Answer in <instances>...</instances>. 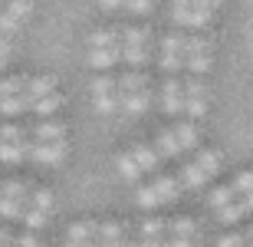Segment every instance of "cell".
I'll return each mask as SVG.
<instances>
[{"label":"cell","mask_w":253,"mask_h":247,"mask_svg":"<svg viewBox=\"0 0 253 247\" xmlns=\"http://www.w3.org/2000/svg\"><path fill=\"white\" fill-rule=\"evenodd\" d=\"M122 56H125V63H131V66H145V63H148V33H145V30H138V27L125 30Z\"/></svg>","instance_id":"cell-1"},{"label":"cell","mask_w":253,"mask_h":247,"mask_svg":"<svg viewBox=\"0 0 253 247\" xmlns=\"http://www.w3.org/2000/svg\"><path fill=\"white\" fill-rule=\"evenodd\" d=\"M207 63H211V43H207L204 37L184 40V66H188L194 76H201V73H207Z\"/></svg>","instance_id":"cell-2"},{"label":"cell","mask_w":253,"mask_h":247,"mask_svg":"<svg viewBox=\"0 0 253 247\" xmlns=\"http://www.w3.org/2000/svg\"><path fill=\"white\" fill-rule=\"evenodd\" d=\"M184 40L188 37H181V33H171V37L161 40V69L168 76L184 66Z\"/></svg>","instance_id":"cell-3"},{"label":"cell","mask_w":253,"mask_h":247,"mask_svg":"<svg viewBox=\"0 0 253 247\" xmlns=\"http://www.w3.org/2000/svg\"><path fill=\"white\" fill-rule=\"evenodd\" d=\"M181 89H184V112L188 115H204L207 109V89L204 83H201V76H191L188 83H181Z\"/></svg>","instance_id":"cell-4"},{"label":"cell","mask_w":253,"mask_h":247,"mask_svg":"<svg viewBox=\"0 0 253 247\" xmlns=\"http://www.w3.org/2000/svg\"><path fill=\"white\" fill-rule=\"evenodd\" d=\"M92 93H95V105H99V112L112 115L115 109H119V89H115V79L112 76H95Z\"/></svg>","instance_id":"cell-5"},{"label":"cell","mask_w":253,"mask_h":247,"mask_svg":"<svg viewBox=\"0 0 253 247\" xmlns=\"http://www.w3.org/2000/svg\"><path fill=\"white\" fill-rule=\"evenodd\" d=\"M27 155L40 165H59L66 158V145L63 142H33V145H27Z\"/></svg>","instance_id":"cell-6"},{"label":"cell","mask_w":253,"mask_h":247,"mask_svg":"<svg viewBox=\"0 0 253 247\" xmlns=\"http://www.w3.org/2000/svg\"><path fill=\"white\" fill-rule=\"evenodd\" d=\"M161 105H165V112H168V115L184 112V89H181V83L174 76H168L165 86H161Z\"/></svg>","instance_id":"cell-7"},{"label":"cell","mask_w":253,"mask_h":247,"mask_svg":"<svg viewBox=\"0 0 253 247\" xmlns=\"http://www.w3.org/2000/svg\"><path fill=\"white\" fill-rule=\"evenodd\" d=\"M53 86H56V79H53V76H33V79L23 83V99L33 105L37 99H43V96L53 93Z\"/></svg>","instance_id":"cell-8"},{"label":"cell","mask_w":253,"mask_h":247,"mask_svg":"<svg viewBox=\"0 0 253 247\" xmlns=\"http://www.w3.org/2000/svg\"><path fill=\"white\" fill-rule=\"evenodd\" d=\"M115 59H122V43L102 47V49H89V66H95V69H109Z\"/></svg>","instance_id":"cell-9"},{"label":"cell","mask_w":253,"mask_h":247,"mask_svg":"<svg viewBox=\"0 0 253 247\" xmlns=\"http://www.w3.org/2000/svg\"><path fill=\"white\" fill-rule=\"evenodd\" d=\"M148 102H151V89H148V86H145V89H138V93H128V96H122V99H119V105H122L125 112H131V115L145 112V109H148Z\"/></svg>","instance_id":"cell-10"},{"label":"cell","mask_w":253,"mask_h":247,"mask_svg":"<svg viewBox=\"0 0 253 247\" xmlns=\"http://www.w3.org/2000/svg\"><path fill=\"white\" fill-rule=\"evenodd\" d=\"M220 0H191V27H204L214 17V10Z\"/></svg>","instance_id":"cell-11"},{"label":"cell","mask_w":253,"mask_h":247,"mask_svg":"<svg viewBox=\"0 0 253 247\" xmlns=\"http://www.w3.org/2000/svg\"><path fill=\"white\" fill-rule=\"evenodd\" d=\"M148 86V79H145V73H122V76L115 79V89H119V99L128 93H138V89H145Z\"/></svg>","instance_id":"cell-12"},{"label":"cell","mask_w":253,"mask_h":247,"mask_svg":"<svg viewBox=\"0 0 253 247\" xmlns=\"http://www.w3.org/2000/svg\"><path fill=\"white\" fill-rule=\"evenodd\" d=\"M151 188H155L158 201H178V195H181V185H178L174 178H171V175H158Z\"/></svg>","instance_id":"cell-13"},{"label":"cell","mask_w":253,"mask_h":247,"mask_svg":"<svg viewBox=\"0 0 253 247\" xmlns=\"http://www.w3.org/2000/svg\"><path fill=\"white\" fill-rule=\"evenodd\" d=\"M138 171H158V152L151 148V145H135V152H131Z\"/></svg>","instance_id":"cell-14"},{"label":"cell","mask_w":253,"mask_h":247,"mask_svg":"<svg viewBox=\"0 0 253 247\" xmlns=\"http://www.w3.org/2000/svg\"><path fill=\"white\" fill-rule=\"evenodd\" d=\"M33 135H37V142H63L66 125L63 122H40L37 129H33Z\"/></svg>","instance_id":"cell-15"},{"label":"cell","mask_w":253,"mask_h":247,"mask_svg":"<svg viewBox=\"0 0 253 247\" xmlns=\"http://www.w3.org/2000/svg\"><path fill=\"white\" fill-rule=\"evenodd\" d=\"M69 244H95V221H79L69 228Z\"/></svg>","instance_id":"cell-16"},{"label":"cell","mask_w":253,"mask_h":247,"mask_svg":"<svg viewBox=\"0 0 253 247\" xmlns=\"http://www.w3.org/2000/svg\"><path fill=\"white\" fill-rule=\"evenodd\" d=\"M171 135H174V142H178L181 152H188V148H194V145H197V129H194V122H181L178 129H171Z\"/></svg>","instance_id":"cell-17"},{"label":"cell","mask_w":253,"mask_h":247,"mask_svg":"<svg viewBox=\"0 0 253 247\" xmlns=\"http://www.w3.org/2000/svg\"><path fill=\"white\" fill-rule=\"evenodd\" d=\"M165 231H168L171 238H194V231H197V224L191 218H174V221H165Z\"/></svg>","instance_id":"cell-18"},{"label":"cell","mask_w":253,"mask_h":247,"mask_svg":"<svg viewBox=\"0 0 253 247\" xmlns=\"http://www.w3.org/2000/svg\"><path fill=\"white\" fill-rule=\"evenodd\" d=\"M125 231L119 221H105V224H95V244H105V241H122Z\"/></svg>","instance_id":"cell-19"},{"label":"cell","mask_w":253,"mask_h":247,"mask_svg":"<svg viewBox=\"0 0 253 247\" xmlns=\"http://www.w3.org/2000/svg\"><path fill=\"white\" fill-rule=\"evenodd\" d=\"M115 43H122V33H119V30H95L92 37H89V49L115 47Z\"/></svg>","instance_id":"cell-20"},{"label":"cell","mask_w":253,"mask_h":247,"mask_svg":"<svg viewBox=\"0 0 253 247\" xmlns=\"http://www.w3.org/2000/svg\"><path fill=\"white\" fill-rule=\"evenodd\" d=\"M204 175H201V168H197L194 162H184L181 165V185H184V188H201V185H204Z\"/></svg>","instance_id":"cell-21"},{"label":"cell","mask_w":253,"mask_h":247,"mask_svg":"<svg viewBox=\"0 0 253 247\" xmlns=\"http://www.w3.org/2000/svg\"><path fill=\"white\" fill-rule=\"evenodd\" d=\"M224 188H227V195H230L234 201L240 198V195H250L253 191V171H244L237 181H230V185H224Z\"/></svg>","instance_id":"cell-22"},{"label":"cell","mask_w":253,"mask_h":247,"mask_svg":"<svg viewBox=\"0 0 253 247\" xmlns=\"http://www.w3.org/2000/svg\"><path fill=\"white\" fill-rule=\"evenodd\" d=\"M30 142H0V162H20Z\"/></svg>","instance_id":"cell-23"},{"label":"cell","mask_w":253,"mask_h":247,"mask_svg":"<svg viewBox=\"0 0 253 247\" xmlns=\"http://www.w3.org/2000/svg\"><path fill=\"white\" fill-rule=\"evenodd\" d=\"M158 152L165 155V158H178V155H181V148H178V142H174L171 129H161V132H158Z\"/></svg>","instance_id":"cell-24"},{"label":"cell","mask_w":253,"mask_h":247,"mask_svg":"<svg viewBox=\"0 0 253 247\" xmlns=\"http://www.w3.org/2000/svg\"><path fill=\"white\" fill-rule=\"evenodd\" d=\"M194 165L201 168V175H204V178H211V175L220 168V155H217V152H197V162Z\"/></svg>","instance_id":"cell-25"},{"label":"cell","mask_w":253,"mask_h":247,"mask_svg":"<svg viewBox=\"0 0 253 247\" xmlns=\"http://www.w3.org/2000/svg\"><path fill=\"white\" fill-rule=\"evenodd\" d=\"M138 231H141V241H161V234H165V221L148 218V221L138 224Z\"/></svg>","instance_id":"cell-26"},{"label":"cell","mask_w":253,"mask_h":247,"mask_svg":"<svg viewBox=\"0 0 253 247\" xmlns=\"http://www.w3.org/2000/svg\"><path fill=\"white\" fill-rule=\"evenodd\" d=\"M30 102L23 99V93L20 96H10V99H0V112L3 115H20V112H27Z\"/></svg>","instance_id":"cell-27"},{"label":"cell","mask_w":253,"mask_h":247,"mask_svg":"<svg viewBox=\"0 0 253 247\" xmlns=\"http://www.w3.org/2000/svg\"><path fill=\"white\" fill-rule=\"evenodd\" d=\"M115 165H119V171H122L128 181H138L141 178V171H138V165H135V158H131V152H122L119 158H115Z\"/></svg>","instance_id":"cell-28"},{"label":"cell","mask_w":253,"mask_h":247,"mask_svg":"<svg viewBox=\"0 0 253 247\" xmlns=\"http://www.w3.org/2000/svg\"><path fill=\"white\" fill-rule=\"evenodd\" d=\"M27 201H30L37 211H43V214H49V211H53V191H46V188H37Z\"/></svg>","instance_id":"cell-29"},{"label":"cell","mask_w":253,"mask_h":247,"mask_svg":"<svg viewBox=\"0 0 253 247\" xmlns=\"http://www.w3.org/2000/svg\"><path fill=\"white\" fill-rule=\"evenodd\" d=\"M59 102H63V99H59L56 93H49V96H43V99H37L30 109H33V112H40V115H53L59 109Z\"/></svg>","instance_id":"cell-30"},{"label":"cell","mask_w":253,"mask_h":247,"mask_svg":"<svg viewBox=\"0 0 253 247\" xmlns=\"http://www.w3.org/2000/svg\"><path fill=\"white\" fill-rule=\"evenodd\" d=\"M23 211H27V201L0 198V214H3V218H23Z\"/></svg>","instance_id":"cell-31"},{"label":"cell","mask_w":253,"mask_h":247,"mask_svg":"<svg viewBox=\"0 0 253 247\" xmlns=\"http://www.w3.org/2000/svg\"><path fill=\"white\" fill-rule=\"evenodd\" d=\"M135 201H138L141 208H155V204H161L158 201V195H155V188H151V185H138V188H135Z\"/></svg>","instance_id":"cell-32"},{"label":"cell","mask_w":253,"mask_h":247,"mask_svg":"<svg viewBox=\"0 0 253 247\" xmlns=\"http://www.w3.org/2000/svg\"><path fill=\"white\" fill-rule=\"evenodd\" d=\"M30 188L23 185V181H7L3 188H0V198H17V201H27Z\"/></svg>","instance_id":"cell-33"},{"label":"cell","mask_w":253,"mask_h":247,"mask_svg":"<svg viewBox=\"0 0 253 247\" xmlns=\"http://www.w3.org/2000/svg\"><path fill=\"white\" fill-rule=\"evenodd\" d=\"M23 83H27L23 76H10V79H3V83H0V99L20 96V93H23Z\"/></svg>","instance_id":"cell-34"},{"label":"cell","mask_w":253,"mask_h":247,"mask_svg":"<svg viewBox=\"0 0 253 247\" xmlns=\"http://www.w3.org/2000/svg\"><path fill=\"white\" fill-rule=\"evenodd\" d=\"M30 7H33L30 0H7V10H3V13H10V17H13V20L20 23V20H23V17L30 13Z\"/></svg>","instance_id":"cell-35"},{"label":"cell","mask_w":253,"mask_h":247,"mask_svg":"<svg viewBox=\"0 0 253 247\" xmlns=\"http://www.w3.org/2000/svg\"><path fill=\"white\" fill-rule=\"evenodd\" d=\"M0 142H27V129L23 125H3L0 129Z\"/></svg>","instance_id":"cell-36"},{"label":"cell","mask_w":253,"mask_h":247,"mask_svg":"<svg viewBox=\"0 0 253 247\" xmlns=\"http://www.w3.org/2000/svg\"><path fill=\"white\" fill-rule=\"evenodd\" d=\"M240 218H244L240 201H230V204H224V208H220V221H224V224H234V221H240Z\"/></svg>","instance_id":"cell-37"},{"label":"cell","mask_w":253,"mask_h":247,"mask_svg":"<svg viewBox=\"0 0 253 247\" xmlns=\"http://www.w3.org/2000/svg\"><path fill=\"white\" fill-rule=\"evenodd\" d=\"M174 23H191V0H174Z\"/></svg>","instance_id":"cell-38"},{"label":"cell","mask_w":253,"mask_h":247,"mask_svg":"<svg viewBox=\"0 0 253 247\" xmlns=\"http://www.w3.org/2000/svg\"><path fill=\"white\" fill-rule=\"evenodd\" d=\"M23 221L37 231V228H43V224H46V214H43V211H37V208H27V211H23Z\"/></svg>","instance_id":"cell-39"},{"label":"cell","mask_w":253,"mask_h":247,"mask_svg":"<svg viewBox=\"0 0 253 247\" xmlns=\"http://www.w3.org/2000/svg\"><path fill=\"white\" fill-rule=\"evenodd\" d=\"M17 27H20L17 20L10 17V13H3V10H0V37H10V33H13Z\"/></svg>","instance_id":"cell-40"},{"label":"cell","mask_w":253,"mask_h":247,"mask_svg":"<svg viewBox=\"0 0 253 247\" xmlns=\"http://www.w3.org/2000/svg\"><path fill=\"white\" fill-rule=\"evenodd\" d=\"M217 247H247V238L244 234H224L217 241Z\"/></svg>","instance_id":"cell-41"},{"label":"cell","mask_w":253,"mask_h":247,"mask_svg":"<svg viewBox=\"0 0 253 247\" xmlns=\"http://www.w3.org/2000/svg\"><path fill=\"white\" fill-rule=\"evenodd\" d=\"M10 49H13V43H10V37H0V69L7 66V56H10Z\"/></svg>","instance_id":"cell-42"},{"label":"cell","mask_w":253,"mask_h":247,"mask_svg":"<svg viewBox=\"0 0 253 247\" xmlns=\"http://www.w3.org/2000/svg\"><path fill=\"white\" fill-rule=\"evenodd\" d=\"M17 247H43L33 234H23V238H17Z\"/></svg>","instance_id":"cell-43"},{"label":"cell","mask_w":253,"mask_h":247,"mask_svg":"<svg viewBox=\"0 0 253 247\" xmlns=\"http://www.w3.org/2000/svg\"><path fill=\"white\" fill-rule=\"evenodd\" d=\"M0 247H17V238H13L10 231H3V228H0Z\"/></svg>","instance_id":"cell-44"},{"label":"cell","mask_w":253,"mask_h":247,"mask_svg":"<svg viewBox=\"0 0 253 247\" xmlns=\"http://www.w3.org/2000/svg\"><path fill=\"white\" fill-rule=\"evenodd\" d=\"M161 247H191L188 238H171V241H161Z\"/></svg>","instance_id":"cell-45"},{"label":"cell","mask_w":253,"mask_h":247,"mask_svg":"<svg viewBox=\"0 0 253 247\" xmlns=\"http://www.w3.org/2000/svg\"><path fill=\"white\" fill-rule=\"evenodd\" d=\"M95 247H131V241L128 238H122V241H105V244H95Z\"/></svg>","instance_id":"cell-46"},{"label":"cell","mask_w":253,"mask_h":247,"mask_svg":"<svg viewBox=\"0 0 253 247\" xmlns=\"http://www.w3.org/2000/svg\"><path fill=\"white\" fill-rule=\"evenodd\" d=\"M240 208H244V214H250V211H253V191H250V195H244V201H240Z\"/></svg>","instance_id":"cell-47"},{"label":"cell","mask_w":253,"mask_h":247,"mask_svg":"<svg viewBox=\"0 0 253 247\" xmlns=\"http://www.w3.org/2000/svg\"><path fill=\"white\" fill-rule=\"evenodd\" d=\"M122 3H125V0H102L105 10H115V7H122Z\"/></svg>","instance_id":"cell-48"},{"label":"cell","mask_w":253,"mask_h":247,"mask_svg":"<svg viewBox=\"0 0 253 247\" xmlns=\"http://www.w3.org/2000/svg\"><path fill=\"white\" fill-rule=\"evenodd\" d=\"M131 247H161V241H138V244H131Z\"/></svg>","instance_id":"cell-49"},{"label":"cell","mask_w":253,"mask_h":247,"mask_svg":"<svg viewBox=\"0 0 253 247\" xmlns=\"http://www.w3.org/2000/svg\"><path fill=\"white\" fill-rule=\"evenodd\" d=\"M244 238H247V244H250V241H253V228H250V231H247V234H244Z\"/></svg>","instance_id":"cell-50"},{"label":"cell","mask_w":253,"mask_h":247,"mask_svg":"<svg viewBox=\"0 0 253 247\" xmlns=\"http://www.w3.org/2000/svg\"><path fill=\"white\" fill-rule=\"evenodd\" d=\"M69 247H95V244H69Z\"/></svg>","instance_id":"cell-51"},{"label":"cell","mask_w":253,"mask_h":247,"mask_svg":"<svg viewBox=\"0 0 253 247\" xmlns=\"http://www.w3.org/2000/svg\"><path fill=\"white\" fill-rule=\"evenodd\" d=\"M0 3H3V0H0Z\"/></svg>","instance_id":"cell-52"}]
</instances>
